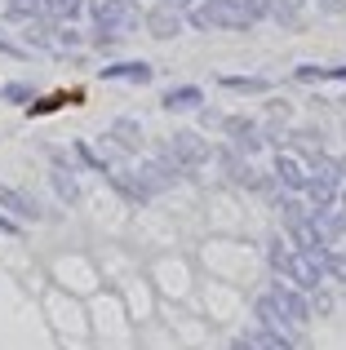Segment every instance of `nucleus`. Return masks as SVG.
<instances>
[{"label":"nucleus","mask_w":346,"mask_h":350,"mask_svg":"<svg viewBox=\"0 0 346 350\" xmlns=\"http://www.w3.org/2000/svg\"><path fill=\"white\" fill-rule=\"evenodd\" d=\"M160 5H165V9H178V14H187V9L196 5V0H160Z\"/></svg>","instance_id":"nucleus-22"},{"label":"nucleus","mask_w":346,"mask_h":350,"mask_svg":"<svg viewBox=\"0 0 346 350\" xmlns=\"http://www.w3.org/2000/svg\"><path fill=\"white\" fill-rule=\"evenodd\" d=\"M178 173H182V164L165 151V155H156V160L142 164V169H138V182L147 187V196H156V191H169L173 182H178Z\"/></svg>","instance_id":"nucleus-4"},{"label":"nucleus","mask_w":346,"mask_h":350,"mask_svg":"<svg viewBox=\"0 0 346 350\" xmlns=\"http://www.w3.org/2000/svg\"><path fill=\"white\" fill-rule=\"evenodd\" d=\"M293 76L297 80H346V67H311V62H306V67H297Z\"/></svg>","instance_id":"nucleus-17"},{"label":"nucleus","mask_w":346,"mask_h":350,"mask_svg":"<svg viewBox=\"0 0 346 350\" xmlns=\"http://www.w3.org/2000/svg\"><path fill=\"white\" fill-rule=\"evenodd\" d=\"M226 350H253V346H249V342H244V337H235V342H231V346H226Z\"/></svg>","instance_id":"nucleus-25"},{"label":"nucleus","mask_w":346,"mask_h":350,"mask_svg":"<svg viewBox=\"0 0 346 350\" xmlns=\"http://www.w3.org/2000/svg\"><path fill=\"white\" fill-rule=\"evenodd\" d=\"M111 142H120V146H138V120H116Z\"/></svg>","instance_id":"nucleus-18"},{"label":"nucleus","mask_w":346,"mask_h":350,"mask_svg":"<svg viewBox=\"0 0 346 350\" xmlns=\"http://www.w3.org/2000/svg\"><path fill=\"white\" fill-rule=\"evenodd\" d=\"M244 342H249L253 350H293V342H289V337H280V333H271V328H249V333H244Z\"/></svg>","instance_id":"nucleus-13"},{"label":"nucleus","mask_w":346,"mask_h":350,"mask_svg":"<svg viewBox=\"0 0 346 350\" xmlns=\"http://www.w3.org/2000/svg\"><path fill=\"white\" fill-rule=\"evenodd\" d=\"M53 191L62 196V204H76V200H80V187H76V178H71V173L62 169V164L53 169Z\"/></svg>","instance_id":"nucleus-16"},{"label":"nucleus","mask_w":346,"mask_h":350,"mask_svg":"<svg viewBox=\"0 0 346 350\" xmlns=\"http://www.w3.org/2000/svg\"><path fill=\"white\" fill-rule=\"evenodd\" d=\"M276 182H280V191H289V196H302L306 182H311V169H306L302 155L280 151V155H276Z\"/></svg>","instance_id":"nucleus-5"},{"label":"nucleus","mask_w":346,"mask_h":350,"mask_svg":"<svg viewBox=\"0 0 346 350\" xmlns=\"http://www.w3.org/2000/svg\"><path fill=\"white\" fill-rule=\"evenodd\" d=\"M267 293H271V301H276V306L284 310V319H289L293 328H302L306 319L315 315V310H311V293H302L297 284H289V280H276Z\"/></svg>","instance_id":"nucleus-2"},{"label":"nucleus","mask_w":346,"mask_h":350,"mask_svg":"<svg viewBox=\"0 0 346 350\" xmlns=\"http://www.w3.org/2000/svg\"><path fill=\"white\" fill-rule=\"evenodd\" d=\"M280 275H284L289 284H297L302 293L324 288V271H320V262H315L311 253H302V248H293V257H289V266H284Z\"/></svg>","instance_id":"nucleus-3"},{"label":"nucleus","mask_w":346,"mask_h":350,"mask_svg":"<svg viewBox=\"0 0 346 350\" xmlns=\"http://www.w3.org/2000/svg\"><path fill=\"white\" fill-rule=\"evenodd\" d=\"M40 14L49 23H71V18L85 14V0H40Z\"/></svg>","instance_id":"nucleus-11"},{"label":"nucleus","mask_w":346,"mask_h":350,"mask_svg":"<svg viewBox=\"0 0 346 350\" xmlns=\"http://www.w3.org/2000/svg\"><path fill=\"white\" fill-rule=\"evenodd\" d=\"M160 103H165V111H196V107L204 103V94H200V85H178V89H169Z\"/></svg>","instance_id":"nucleus-10"},{"label":"nucleus","mask_w":346,"mask_h":350,"mask_svg":"<svg viewBox=\"0 0 346 350\" xmlns=\"http://www.w3.org/2000/svg\"><path fill=\"white\" fill-rule=\"evenodd\" d=\"M0 49H5V53H23V44H14V40H9L5 31H0Z\"/></svg>","instance_id":"nucleus-24"},{"label":"nucleus","mask_w":346,"mask_h":350,"mask_svg":"<svg viewBox=\"0 0 346 350\" xmlns=\"http://www.w3.org/2000/svg\"><path fill=\"white\" fill-rule=\"evenodd\" d=\"M0 208H9L14 217H27V222L40 217V204H36L27 191H14V187H0Z\"/></svg>","instance_id":"nucleus-8"},{"label":"nucleus","mask_w":346,"mask_h":350,"mask_svg":"<svg viewBox=\"0 0 346 350\" xmlns=\"http://www.w3.org/2000/svg\"><path fill=\"white\" fill-rule=\"evenodd\" d=\"M142 23H147V31L156 36V40H173V36L182 31V14H178V9H165V5H156Z\"/></svg>","instance_id":"nucleus-7"},{"label":"nucleus","mask_w":346,"mask_h":350,"mask_svg":"<svg viewBox=\"0 0 346 350\" xmlns=\"http://www.w3.org/2000/svg\"><path fill=\"white\" fill-rule=\"evenodd\" d=\"M107 182H111V187L116 191H120V196H129V200H138V204H142V200H151L147 196V187H142V182H138V173H107Z\"/></svg>","instance_id":"nucleus-14"},{"label":"nucleus","mask_w":346,"mask_h":350,"mask_svg":"<svg viewBox=\"0 0 346 350\" xmlns=\"http://www.w3.org/2000/svg\"><path fill=\"white\" fill-rule=\"evenodd\" d=\"M0 98H5V103H27V98H31V85H5Z\"/></svg>","instance_id":"nucleus-20"},{"label":"nucleus","mask_w":346,"mask_h":350,"mask_svg":"<svg viewBox=\"0 0 346 350\" xmlns=\"http://www.w3.org/2000/svg\"><path fill=\"white\" fill-rule=\"evenodd\" d=\"M338 173H342V182H346V155H342V160H338Z\"/></svg>","instance_id":"nucleus-26"},{"label":"nucleus","mask_w":346,"mask_h":350,"mask_svg":"<svg viewBox=\"0 0 346 350\" xmlns=\"http://www.w3.org/2000/svg\"><path fill=\"white\" fill-rule=\"evenodd\" d=\"M311 257L320 262L324 280H338V284H346V253H333V248H315Z\"/></svg>","instance_id":"nucleus-12"},{"label":"nucleus","mask_w":346,"mask_h":350,"mask_svg":"<svg viewBox=\"0 0 346 350\" xmlns=\"http://www.w3.org/2000/svg\"><path fill=\"white\" fill-rule=\"evenodd\" d=\"M103 80H133V85H147L151 80V62H111V67L98 71Z\"/></svg>","instance_id":"nucleus-9"},{"label":"nucleus","mask_w":346,"mask_h":350,"mask_svg":"<svg viewBox=\"0 0 346 350\" xmlns=\"http://www.w3.org/2000/svg\"><path fill=\"white\" fill-rule=\"evenodd\" d=\"M53 107H62V98H44V103H36V107H31V111L40 116V111H53Z\"/></svg>","instance_id":"nucleus-23"},{"label":"nucleus","mask_w":346,"mask_h":350,"mask_svg":"<svg viewBox=\"0 0 346 350\" xmlns=\"http://www.w3.org/2000/svg\"><path fill=\"white\" fill-rule=\"evenodd\" d=\"M89 18H94V27H98V40L124 36V31H133V27L142 23V14H138L133 0H98V5H89Z\"/></svg>","instance_id":"nucleus-1"},{"label":"nucleus","mask_w":346,"mask_h":350,"mask_svg":"<svg viewBox=\"0 0 346 350\" xmlns=\"http://www.w3.org/2000/svg\"><path fill=\"white\" fill-rule=\"evenodd\" d=\"M324 14H346V0H315Z\"/></svg>","instance_id":"nucleus-21"},{"label":"nucleus","mask_w":346,"mask_h":350,"mask_svg":"<svg viewBox=\"0 0 346 350\" xmlns=\"http://www.w3.org/2000/svg\"><path fill=\"white\" fill-rule=\"evenodd\" d=\"M222 89H235V94H267V80L262 76H217Z\"/></svg>","instance_id":"nucleus-15"},{"label":"nucleus","mask_w":346,"mask_h":350,"mask_svg":"<svg viewBox=\"0 0 346 350\" xmlns=\"http://www.w3.org/2000/svg\"><path fill=\"white\" fill-rule=\"evenodd\" d=\"M5 14L9 18H36L40 14V0H5Z\"/></svg>","instance_id":"nucleus-19"},{"label":"nucleus","mask_w":346,"mask_h":350,"mask_svg":"<svg viewBox=\"0 0 346 350\" xmlns=\"http://www.w3.org/2000/svg\"><path fill=\"white\" fill-rule=\"evenodd\" d=\"M169 155L182 164V173H187V169H200V164L209 160V142L200 133H173L169 137Z\"/></svg>","instance_id":"nucleus-6"}]
</instances>
